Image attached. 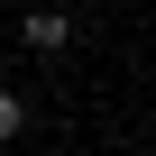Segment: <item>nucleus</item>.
I'll list each match as a JSON object with an SVG mask.
<instances>
[{"label": "nucleus", "mask_w": 156, "mask_h": 156, "mask_svg": "<svg viewBox=\"0 0 156 156\" xmlns=\"http://www.w3.org/2000/svg\"><path fill=\"white\" fill-rule=\"evenodd\" d=\"M19 129H28V110H19V92H0V147H9Z\"/></svg>", "instance_id": "2"}, {"label": "nucleus", "mask_w": 156, "mask_h": 156, "mask_svg": "<svg viewBox=\"0 0 156 156\" xmlns=\"http://www.w3.org/2000/svg\"><path fill=\"white\" fill-rule=\"evenodd\" d=\"M28 46H37V55L73 46V19H64V9H28Z\"/></svg>", "instance_id": "1"}]
</instances>
